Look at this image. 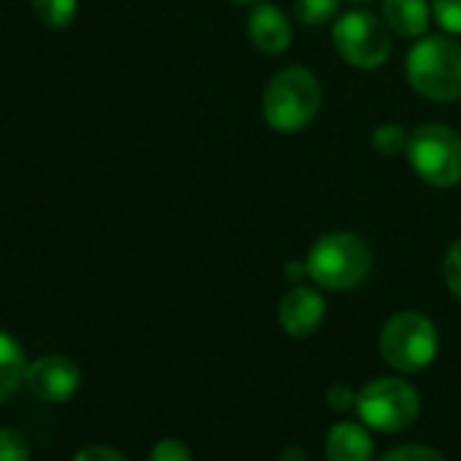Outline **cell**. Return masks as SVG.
I'll list each match as a JSON object with an SVG mask.
<instances>
[{
    "mask_svg": "<svg viewBox=\"0 0 461 461\" xmlns=\"http://www.w3.org/2000/svg\"><path fill=\"white\" fill-rule=\"evenodd\" d=\"M321 108V84L313 70L303 65L284 68L276 73L262 97L265 122L278 132L305 130Z\"/></svg>",
    "mask_w": 461,
    "mask_h": 461,
    "instance_id": "1",
    "label": "cell"
},
{
    "mask_svg": "<svg viewBox=\"0 0 461 461\" xmlns=\"http://www.w3.org/2000/svg\"><path fill=\"white\" fill-rule=\"evenodd\" d=\"M408 84L427 100H461V43L448 35H429L419 41L405 59Z\"/></svg>",
    "mask_w": 461,
    "mask_h": 461,
    "instance_id": "2",
    "label": "cell"
},
{
    "mask_svg": "<svg viewBox=\"0 0 461 461\" xmlns=\"http://www.w3.org/2000/svg\"><path fill=\"white\" fill-rule=\"evenodd\" d=\"M305 265L308 276L319 286L330 292H348L367 281L373 270V251L354 232H330L311 246Z\"/></svg>",
    "mask_w": 461,
    "mask_h": 461,
    "instance_id": "3",
    "label": "cell"
},
{
    "mask_svg": "<svg viewBox=\"0 0 461 461\" xmlns=\"http://www.w3.org/2000/svg\"><path fill=\"white\" fill-rule=\"evenodd\" d=\"M381 357L400 373L424 370L438 357V330L419 311L394 313L381 330Z\"/></svg>",
    "mask_w": 461,
    "mask_h": 461,
    "instance_id": "4",
    "label": "cell"
},
{
    "mask_svg": "<svg viewBox=\"0 0 461 461\" xmlns=\"http://www.w3.org/2000/svg\"><path fill=\"white\" fill-rule=\"evenodd\" d=\"M411 167L429 186H456L461 181V138L446 124H421L408 140Z\"/></svg>",
    "mask_w": 461,
    "mask_h": 461,
    "instance_id": "5",
    "label": "cell"
},
{
    "mask_svg": "<svg viewBox=\"0 0 461 461\" xmlns=\"http://www.w3.org/2000/svg\"><path fill=\"white\" fill-rule=\"evenodd\" d=\"M357 411L367 427L394 435L416 424L421 413V402H419V392L408 381L378 378L359 392Z\"/></svg>",
    "mask_w": 461,
    "mask_h": 461,
    "instance_id": "6",
    "label": "cell"
},
{
    "mask_svg": "<svg viewBox=\"0 0 461 461\" xmlns=\"http://www.w3.org/2000/svg\"><path fill=\"white\" fill-rule=\"evenodd\" d=\"M332 43L354 68H381L392 54L389 24L370 11H348L335 22Z\"/></svg>",
    "mask_w": 461,
    "mask_h": 461,
    "instance_id": "7",
    "label": "cell"
},
{
    "mask_svg": "<svg viewBox=\"0 0 461 461\" xmlns=\"http://www.w3.org/2000/svg\"><path fill=\"white\" fill-rule=\"evenodd\" d=\"M24 384L32 392V397H38L41 402L59 405L76 397L81 386V370L73 359L62 354H49V357L35 359L27 367Z\"/></svg>",
    "mask_w": 461,
    "mask_h": 461,
    "instance_id": "8",
    "label": "cell"
},
{
    "mask_svg": "<svg viewBox=\"0 0 461 461\" xmlns=\"http://www.w3.org/2000/svg\"><path fill=\"white\" fill-rule=\"evenodd\" d=\"M324 316L327 303L311 286H294L278 303V321L292 338H311L324 324Z\"/></svg>",
    "mask_w": 461,
    "mask_h": 461,
    "instance_id": "9",
    "label": "cell"
},
{
    "mask_svg": "<svg viewBox=\"0 0 461 461\" xmlns=\"http://www.w3.org/2000/svg\"><path fill=\"white\" fill-rule=\"evenodd\" d=\"M249 38L262 54H284L292 43V24L278 5L257 3L249 14Z\"/></svg>",
    "mask_w": 461,
    "mask_h": 461,
    "instance_id": "10",
    "label": "cell"
},
{
    "mask_svg": "<svg viewBox=\"0 0 461 461\" xmlns=\"http://www.w3.org/2000/svg\"><path fill=\"white\" fill-rule=\"evenodd\" d=\"M324 451L330 461H367L373 459V438L365 427L354 421H340L330 429Z\"/></svg>",
    "mask_w": 461,
    "mask_h": 461,
    "instance_id": "11",
    "label": "cell"
},
{
    "mask_svg": "<svg viewBox=\"0 0 461 461\" xmlns=\"http://www.w3.org/2000/svg\"><path fill=\"white\" fill-rule=\"evenodd\" d=\"M384 22L402 38L424 35L429 27L427 0H384Z\"/></svg>",
    "mask_w": 461,
    "mask_h": 461,
    "instance_id": "12",
    "label": "cell"
},
{
    "mask_svg": "<svg viewBox=\"0 0 461 461\" xmlns=\"http://www.w3.org/2000/svg\"><path fill=\"white\" fill-rule=\"evenodd\" d=\"M27 378V362L22 346L14 340L11 332L0 335V400L8 402L19 384Z\"/></svg>",
    "mask_w": 461,
    "mask_h": 461,
    "instance_id": "13",
    "label": "cell"
},
{
    "mask_svg": "<svg viewBox=\"0 0 461 461\" xmlns=\"http://www.w3.org/2000/svg\"><path fill=\"white\" fill-rule=\"evenodd\" d=\"M30 3L38 22L51 30H65L76 19V8H78L76 0H30Z\"/></svg>",
    "mask_w": 461,
    "mask_h": 461,
    "instance_id": "14",
    "label": "cell"
},
{
    "mask_svg": "<svg viewBox=\"0 0 461 461\" xmlns=\"http://www.w3.org/2000/svg\"><path fill=\"white\" fill-rule=\"evenodd\" d=\"M340 0H294V14L303 24L319 27L338 14Z\"/></svg>",
    "mask_w": 461,
    "mask_h": 461,
    "instance_id": "15",
    "label": "cell"
},
{
    "mask_svg": "<svg viewBox=\"0 0 461 461\" xmlns=\"http://www.w3.org/2000/svg\"><path fill=\"white\" fill-rule=\"evenodd\" d=\"M408 140H411V135L400 124H381L373 132V146L381 154H386V157H394L400 151H408Z\"/></svg>",
    "mask_w": 461,
    "mask_h": 461,
    "instance_id": "16",
    "label": "cell"
},
{
    "mask_svg": "<svg viewBox=\"0 0 461 461\" xmlns=\"http://www.w3.org/2000/svg\"><path fill=\"white\" fill-rule=\"evenodd\" d=\"M432 11L443 30L461 35V0H432Z\"/></svg>",
    "mask_w": 461,
    "mask_h": 461,
    "instance_id": "17",
    "label": "cell"
},
{
    "mask_svg": "<svg viewBox=\"0 0 461 461\" xmlns=\"http://www.w3.org/2000/svg\"><path fill=\"white\" fill-rule=\"evenodd\" d=\"M27 456H30V451H27V446H24V438H22L16 429H11V427L0 429V459L24 461Z\"/></svg>",
    "mask_w": 461,
    "mask_h": 461,
    "instance_id": "18",
    "label": "cell"
},
{
    "mask_svg": "<svg viewBox=\"0 0 461 461\" xmlns=\"http://www.w3.org/2000/svg\"><path fill=\"white\" fill-rule=\"evenodd\" d=\"M384 461H443V454L429 446H400L386 451Z\"/></svg>",
    "mask_w": 461,
    "mask_h": 461,
    "instance_id": "19",
    "label": "cell"
},
{
    "mask_svg": "<svg viewBox=\"0 0 461 461\" xmlns=\"http://www.w3.org/2000/svg\"><path fill=\"white\" fill-rule=\"evenodd\" d=\"M443 276H446V284H448L451 294H456L461 300V238L448 249V254H446Z\"/></svg>",
    "mask_w": 461,
    "mask_h": 461,
    "instance_id": "20",
    "label": "cell"
},
{
    "mask_svg": "<svg viewBox=\"0 0 461 461\" xmlns=\"http://www.w3.org/2000/svg\"><path fill=\"white\" fill-rule=\"evenodd\" d=\"M149 459L154 461H186L192 459V451L181 440H159L151 451Z\"/></svg>",
    "mask_w": 461,
    "mask_h": 461,
    "instance_id": "21",
    "label": "cell"
},
{
    "mask_svg": "<svg viewBox=\"0 0 461 461\" xmlns=\"http://www.w3.org/2000/svg\"><path fill=\"white\" fill-rule=\"evenodd\" d=\"M357 400H359V394H354V392H351L348 386H343V384H338V386H332V389L327 392V405H330L332 411H338V413L354 408Z\"/></svg>",
    "mask_w": 461,
    "mask_h": 461,
    "instance_id": "22",
    "label": "cell"
},
{
    "mask_svg": "<svg viewBox=\"0 0 461 461\" xmlns=\"http://www.w3.org/2000/svg\"><path fill=\"white\" fill-rule=\"evenodd\" d=\"M73 461H124V454L108 448V446H86L81 451H76Z\"/></svg>",
    "mask_w": 461,
    "mask_h": 461,
    "instance_id": "23",
    "label": "cell"
},
{
    "mask_svg": "<svg viewBox=\"0 0 461 461\" xmlns=\"http://www.w3.org/2000/svg\"><path fill=\"white\" fill-rule=\"evenodd\" d=\"M305 273H308V265H300V262H292L289 270H286L289 278H300V276H305Z\"/></svg>",
    "mask_w": 461,
    "mask_h": 461,
    "instance_id": "24",
    "label": "cell"
},
{
    "mask_svg": "<svg viewBox=\"0 0 461 461\" xmlns=\"http://www.w3.org/2000/svg\"><path fill=\"white\" fill-rule=\"evenodd\" d=\"M281 459H305V451H300V448H286V451H281Z\"/></svg>",
    "mask_w": 461,
    "mask_h": 461,
    "instance_id": "25",
    "label": "cell"
},
{
    "mask_svg": "<svg viewBox=\"0 0 461 461\" xmlns=\"http://www.w3.org/2000/svg\"><path fill=\"white\" fill-rule=\"evenodd\" d=\"M232 3H257V0H232Z\"/></svg>",
    "mask_w": 461,
    "mask_h": 461,
    "instance_id": "26",
    "label": "cell"
},
{
    "mask_svg": "<svg viewBox=\"0 0 461 461\" xmlns=\"http://www.w3.org/2000/svg\"><path fill=\"white\" fill-rule=\"evenodd\" d=\"M354 3H367V0H354Z\"/></svg>",
    "mask_w": 461,
    "mask_h": 461,
    "instance_id": "27",
    "label": "cell"
}]
</instances>
